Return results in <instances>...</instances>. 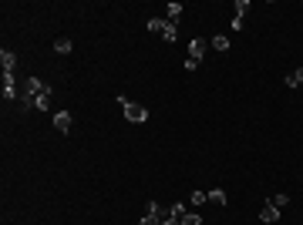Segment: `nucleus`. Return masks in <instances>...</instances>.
I'll return each instance as SVG.
<instances>
[{
    "label": "nucleus",
    "mask_w": 303,
    "mask_h": 225,
    "mask_svg": "<svg viewBox=\"0 0 303 225\" xmlns=\"http://www.w3.org/2000/svg\"><path fill=\"white\" fill-rule=\"evenodd\" d=\"M38 108H40V111H47V108H51V94H40V97H38Z\"/></svg>",
    "instance_id": "obj_17"
},
{
    "label": "nucleus",
    "mask_w": 303,
    "mask_h": 225,
    "mask_svg": "<svg viewBox=\"0 0 303 225\" xmlns=\"http://www.w3.org/2000/svg\"><path fill=\"white\" fill-rule=\"evenodd\" d=\"M246 10H249L246 0H236V17H246Z\"/></svg>",
    "instance_id": "obj_16"
},
{
    "label": "nucleus",
    "mask_w": 303,
    "mask_h": 225,
    "mask_svg": "<svg viewBox=\"0 0 303 225\" xmlns=\"http://www.w3.org/2000/svg\"><path fill=\"white\" fill-rule=\"evenodd\" d=\"M206 47H209V44H206L202 37H192V40H189V57L195 61V64H202V57H206Z\"/></svg>",
    "instance_id": "obj_2"
},
{
    "label": "nucleus",
    "mask_w": 303,
    "mask_h": 225,
    "mask_svg": "<svg viewBox=\"0 0 303 225\" xmlns=\"http://www.w3.org/2000/svg\"><path fill=\"white\" fill-rule=\"evenodd\" d=\"M182 225H202V215H199V212H186V215H182Z\"/></svg>",
    "instance_id": "obj_12"
},
{
    "label": "nucleus",
    "mask_w": 303,
    "mask_h": 225,
    "mask_svg": "<svg viewBox=\"0 0 303 225\" xmlns=\"http://www.w3.org/2000/svg\"><path fill=\"white\" fill-rule=\"evenodd\" d=\"M142 225H162V222H158V219H155V215H152V212H149V215L142 219Z\"/></svg>",
    "instance_id": "obj_19"
},
{
    "label": "nucleus",
    "mask_w": 303,
    "mask_h": 225,
    "mask_svg": "<svg viewBox=\"0 0 303 225\" xmlns=\"http://www.w3.org/2000/svg\"><path fill=\"white\" fill-rule=\"evenodd\" d=\"M121 114L132 121V125H145L149 121V111L142 108V104H135V101H128V97H121Z\"/></svg>",
    "instance_id": "obj_1"
},
{
    "label": "nucleus",
    "mask_w": 303,
    "mask_h": 225,
    "mask_svg": "<svg viewBox=\"0 0 303 225\" xmlns=\"http://www.w3.org/2000/svg\"><path fill=\"white\" fill-rule=\"evenodd\" d=\"M260 222H266V225L280 222V208H276V205H269V202H266V205L260 208Z\"/></svg>",
    "instance_id": "obj_4"
},
{
    "label": "nucleus",
    "mask_w": 303,
    "mask_h": 225,
    "mask_svg": "<svg viewBox=\"0 0 303 225\" xmlns=\"http://www.w3.org/2000/svg\"><path fill=\"white\" fill-rule=\"evenodd\" d=\"M300 84H303V67L293 71V74H286V88H300Z\"/></svg>",
    "instance_id": "obj_10"
},
{
    "label": "nucleus",
    "mask_w": 303,
    "mask_h": 225,
    "mask_svg": "<svg viewBox=\"0 0 303 225\" xmlns=\"http://www.w3.org/2000/svg\"><path fill=\"white\" fill-rule=\"evenodd\" d=\"M51 121H54V128H57V131H68V128H71V111H57L54 118H51Z\"/></svg>",
    "instance_id": "obj_7"
},
{
    "label": "nucleus",
    "mask_w": 303,
    "mask_h": 225,
    "mask_svg": "<svg viewBox=\"0 0 303 225\" xmlns=\"http://www.w3.org/2000/svg\"><path fill=\"white\" fill-rule=\"evenodd\" d=\"M158 34H162V37L172 44V40H175V34H179V27H175L172 20H162V31H158Z\"/></svg>",
    "instance_id": "obj_8"
},
{
    "label": "nucleus",
    "mask_w": 303,
    "mask_h": 225,
    "mask_svg": "<svg viewBox=\"0 0 303 225\" xmlns=\"http://www.w3.org/2000/svg\"><path fill=\"white\" fill-rule=\"evenodd\" d=\"M162 225H182V219H175V215H172V219H165Z\"/></svg>",
    "instance_id": "obj_20"
},
{
    "label": "nucleus",
    "mask_w": 303,
    "mask_h": 225,
    "mask_svg": "<svg viewBox=\"0 0 303 225\" xmlns=\"http://www.w3.org/2000/svg\"><path fill=\"white\" fill-rule=\"evenodd\" d=\"M0 64H3V74H14V67H17V54L14 51H0Z\"/></svg>",
    "instance_id": "obj_5"
},
{
    "label": "nucleus",
    "mask_w": 303,
    "mask_h": 225,
    "mask_svg": "<svg viewBox=\"0 0 303 225\" xmlns=\"http://www.w3.org/2000/svg\"><path fill=\"white\" fill-rule=\"evenodd\" d=\"M212 47H216L219 54H226V51H229V37H223V34H219V37H212Z\"/></svg>",
    "instance_id": "obj_11"
},
{
    "label": "nucleus",
    "mask_w": 303,
    "mask_h": 225,
    "mask_svg": "<svg viewBox=\"0 0 303 225\" xmlns=\"http://www.w3.org/2000/svg\"><path fill=\"white\" fill-rule=\"evenodd\" d=\"M189 202H192L195 208H199L202 202H209V192H192V198H189Z\"/></svg>",
    "instance_id": "obj_14"
},
{
    "label": "nucleus",
    "mask_w": 303,
    "mask_h": 225,
    "mask_svg": "<svg viewBox=\"0 0 303 225\" xmlns=\"http://www.w3.org/2000/svg\"><path fill=\"white\" fill-rule=\"evenodd\" d=\"M71 47H75V44H71L68 37H57L54 40V51H57V54H71Z\"/></svg>",
    "instance_id": "obj_9"
},
{
    "label": "nucleus",
    "mask_w": 303,
    "mask_h": 225,
    "mask_svg": "<svg viewBox=\"0 0 303 225\" xmlns=\"http://www.w3.org/2000/svg\"><path fill=\"white\" fill-rule=\"evenodd\" d=\"M209 202H216V205H226V192H223V188L209 192Z\"/></svg>",
    "instance_id": "obj_13"
},
{
    "label": "nucleus",
    "mask_w": 303,
    "mask_h": 225,
    "mask_svg": "<svg viewBox=\"0 0 303 225\" xmlns=\"http://www.w3.org/2000/svg\"><path fill=\"white\" fill-rule=\"evenodd\" d=\"M27 94H34V97H40V94H51V88H47V84H44V81H40V77H27Z\"/></svg>",
    "instance_id": "obj_3"
},
{
    "label": "nucleus",
    "mask_w": 303,
    "mask_h": 225,
    "mask_svg": "<svg viewBox=\"0 0 303 225\" xmlns=\"http://www.w3.org/2000/svg\"><path fill=\"white\" fill-rule=\"evenodd\" d=\"M286 202H290V198H286V195H273V198H269V205H276V208H283Z\"/></svg>",
    "instance_id": "obj_18"
},
{
    "label": "nucleus",
    "mask_w": 303,
    "mask_h": 225,
    "mask_svg": "<svg viewBox=\"0 0 303 225\" xmlns=\"http://www.w3.org/2000/svg\"><path fill=\"white\" fill-rule=\"evenodd\" d=\"M179 17H182V3H169V20L175 24Z\"/></svg>",
    "instance_id": "obj_15"
},
{
    "label": "nucleus",
    "mask_w": 303,
    "mask_h": 225,
    "mask_svg": "<svg viewBox=\"0 0 303 225\" xmlns=\"http://www.w3.org/2000/svg\"><path fill=\"white\" fill-rule=\"evenodd\" d=\"M10 97H17V81H14V74H3V101H10Z\"/></svg>",
    "instance_id": "obj_6"
}]
</instances>
